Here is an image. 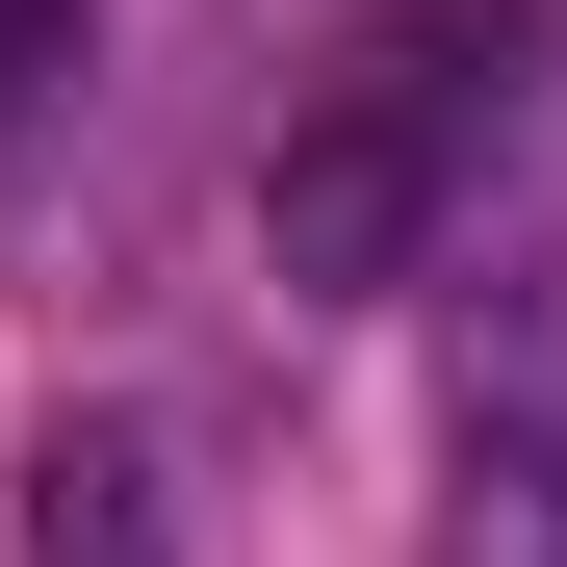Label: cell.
Listing matches in <instances>:
<instances>
[{"instance_id": "1", "label": "cell", "mask_w": 567, "mask_h": 567, "mask_svg": "<svg viewBox=\"0 0 567 567\" xmlns=\"http://www.w3.org/2000/svg\"><path fill=\"white\" fill-rule=\"evenodd\" d=\"M542 52H567V0H388V27L284 104V155H258V258L310 284V310L439 284V233L491 207V155H516V104H542Z\"/></svg>"}, {"instance_id": "2", "label": "cell", "mask_w": 567, "mask_h": 567, "mask_svg": "<svg viewBox=\"0 0 567 567\" xmlns=\"http://www.w3.org/2000/svg\"><path fill=\"white\" fill-rule=\"evenodd\" d=\"M439 567H567V388L439 413Z\"/></svg>"}, {"instance_id": "3", "label": "cell", "mask_w": 567, "mask_h": 567, "mask_svg": "<svg viewBox=\"0 0 567 567\" xmlns=\"http://www.w3.org/2000/svg\"><path fill=\"white\" fill-rule=\"evenodd\" d=\"M27 567H181L155 439H52V464H27Z\"/></svg>"}, {"instance_id": "4", "label": "cell", "mask_w": 567, "mask_h": 567, "mask_svg": "<svg viewBox=\"0 0 567 567\" xmlns=\"http://www.w3.org/2000/svg\"><path fill=\"white\" fill-rule=\"evenodd\" d=\"M52 104H78V0H0V155H52Z\"/></svg>"}]
</instances>
